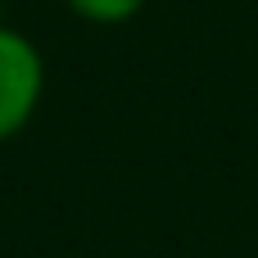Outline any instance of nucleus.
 <instances>
[{"mask_svg":"<svg viewBox=\"0 0 258 258\" xmlns=\"http://www.w3.org/2000/svg\"><path fill=\"white\" fill-rule=\"evenodd\" d=\"M0 23H5V14H0Z\"/></svg>","mask_w":258,"mask_h":258,"instance_id":"3","label":"nucleus"},{"mask_svg":"<svg viewBox=\"0 0 258 258\" xmlns=\"http://www.w3.org/2000/svg\"><path fill=\"white\" fill-rule=\"evenodd\" d=\"M77 18L86 23H100V27H113V23H127L145 9V0H63Z\"/></svg>","mask_w":258,"mask_h":258,"instance_id":"2","label":"nucleus"},{"mask_svg":"<svg viewBox=\"0 0 258 258\" xmlns=\"http://www.w3.org/2000/svg\"><path fill=\"white\" fill-rule=\"evenodd\" d=\"M45 95V59L18 27L0 23V141L18 136Z\"/></svg>","mask_w":258,"mask_h":258,"instance_id":"1","label":"nucleus"}]
</instances>
